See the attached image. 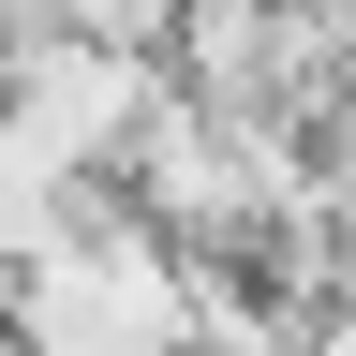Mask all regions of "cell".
Instances as JSON below:
<instances>
[{
    "label": "cell",
    "instance_id": "6da1fadb",
    "mask_svg": "<svg viewBox=\"0 0 356 356\" xmlns=\"http://www.w3.org/2000/svg\"><path fill=\"white\" fill-rule=\"evenodd\" d=\"M149 60L134 44H89V30H15L0 44V149L44 163V178H104L119 134L149 119Z\"/></svg>",
    "mask_w": 356,
    "mask_h": 356
},
{
    "label": "cell",
    "instance_id": "7a4b0ae2",
    "mask_svg": "<svg viewBox=\"0 0 356 356\" xmlns=\"http://www.w3.org/2000/svg\"><path fill=\"white\" fill-rule=\"evenodd\" d=\"M163 15H178V0H60V30H89V44H134V60L163 44Z\"/></svg>",
    "mask_w": 356,
    "mask_h": 356
}]
</instances>
